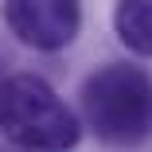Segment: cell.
Instances as JSON below:
<instances>
[{
  "label": "cell",
  "mask_w": 152,
  "mask_h": 152,
  "mask_svg": "<svg viewBox=\"0 0 152 152\" xmlns=\"http://www.w3.org/2000/svg\"><path fill=\"white\" fill-rule=\"evenodd\" d=\"M82 117L98 140L133 148L152 137V74L129 63H105L82 82Z\"/></svg>",
  "instance_id": "obj_1"
},
{
  "label": "cell",
  "mask_w": 152,
  "mask_h": 152,
  "mask_svg": "<svg viewBox=\"0 0 152 152\" xmlns=\"http://www.w3.org/2000/svg\"><path fill=\"white\" fill-rule=\"evenodd\" d=\"M0 133L23 152H70L82 140V121L39 74L0 82Z\"/></svg>",
  "instance_id": "obj_2"
},
{
  "label": "cell",
  "mask_w": 152,
  "mask_h": 152,
  "mask_svg": "<svg viewBox=\"0 0 152 152\" xmlns=\"http://www.w3.org/2000/svg\"><path fill=\"white\" fill-rule=\"evenodd\" d=\"M4 23L23 47L55 55L74 43L82 27V4L78 0H4Z\"/></svg>",
  "instance_id": "obj_3"
},
{
  "label": "cell",
  "mask_w": 152,
  "mask_h": 152,
  "mask_svg": "<svg viewBox=\"0 0 152 152\" xmlns=\"http://www.w3.org/2000/svg\"><path fill=\"white\" fill-rule=\"evenodd\" d=\"M113 31L125 51L152 58V0H117L113 4Z\"/></svg>",
  "instance_id": "obj_4"
}]
</instances>
